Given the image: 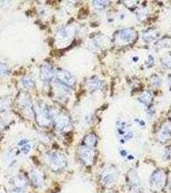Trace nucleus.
<instances>
[{"instance_id": "obj_1", "label": "nucleus", "mask_w": 171, "mask_h": 193, "mask_svg": "<svg viewBox=\"0 0 171 193\" xmlns=\"http://www.w3.org/2000/svg\"><path fill=\"white\" fill-rule=\"evenodd\" d=\"M132 36H133V34L131 32L128 30H124L122 33V38L126 41H130L132 38Z\"/></svg>"}, {"instance_id": "obj_2", "label": "nucleus", "mask_w": 171, "mask_h": 193, "mask_svg": "<svg viewBox=\"0 0 171 193\" xmlns=\"http://www.w3.org/2000/svg\"><path fill=\"white\" fill-rule=\"evenodd\" d=\"M97 3H96L97 6H96L97 8H98V9H103V8H105L106 7L108 4H109V1H96Z\"/></svg>"}]
</instances>
